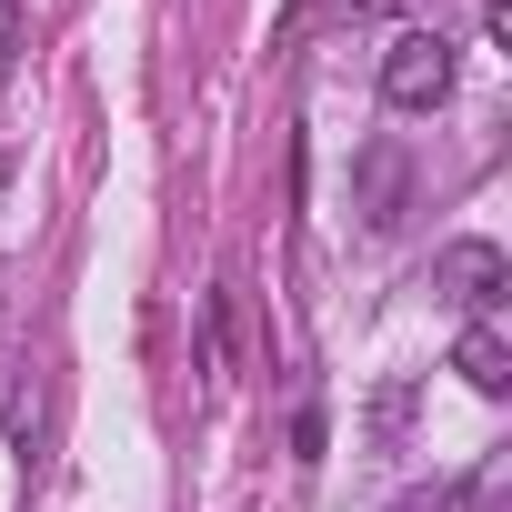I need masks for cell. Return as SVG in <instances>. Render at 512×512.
I'll list each match as a JSON object with an SVG mask.
<instances>
[{
	"instance_id": "obj_3",
	"label": "cell",
	"mask_w": 512,
	"mask_h": 512,
	"mask_svg": "<svg viewBox=\"0 0 512 512\" xmlns=\"http://www.w3.org/2000/svg\"><path fill=\"white\" fill-rule=\"evenodd\" d=\"M412 181H422V171H412V151H402V141H362V151H352V211H362V231H372V241L412 221Z\"/></svg>"
},
{
	"instance_id": "obj_2",
	"label": "cell",
	"mask_w": 512,
	"mask_h": 512,
	"mask_svg": "<svg viewBox=\"0 0 512 512\" xmlns=\"http://www.w3.org/2000/svg\"><path fill=\"white\" fill-rule=\"evenodd\" d=\"M512 292V262H502V241H442L432 251V302L442 312H462V322H492V302Z\"/></svg>"
},
{
	"instance_id": "obj_1",
	"label": "cell",
	"mask_w": 512,
	"mask_h": 512,
	"mask_svg": "<svg viewBox=\"0 0 512 512\" xmlns=\"http://www.w3.org/2000/svg\"><path fill=\"white\" fill-rule=\"evenodd\" d=\"M452 81H462V51H452L442 31H402V41L382 51V101H392L402 121L442 111V101H452Z\"/></svg>"
},
{
	"instance_id": "obj_4",
	"label": "cell",
	"mask_w": 512,
	"mask_h": 512,
	"mask_svg": "<svg viewBox=\"0 0 512 512\" xmlns=\"http://www.w3.org/2000/svg\"><path fill=\"white\" fill-rule=\"evenodd\" d=\"M452 372H462L482 402H502V392H512V342H502V322H462V342H452Z\"/></svg>"
},
{
	"instance_id": "obj_5",
	"label": "cell",
	"mask_w": 512,
	"mask_h": 512,
	"mask_svg": "<svg viewBox=\"0 0 512 512\" xmlns=\"http://www.w3.org/2000/svg\"><path fill=\"white\" fill-rule=\"evenodd\" d=\"M412 412H422V372H392V382L372 392V412H362V432H372V452H402V432H412Z\"/></svg>"
},
{
	"instance_id": "obj_6",
	"label": "cell",
	"mask_w": 512,
	"mask_h": 512,
	"mask_svg": "<svg viewBox=\"0 0 512 512\" xmlns=\"http://www.w3.org/2000/svg\"><path fill=\"white\" fill-rule=\"evenodd\" d=\"M492 492H502V472H472V482H412V492H392V512H492Z\"/></svg>"
},
{
	"instance_id": "obj_10",
	"label": "cell",
	"mask_w": 512,
	"mask_h": 512,
	"mask_svg": "<svg viewBox=\"0 0 512 512\" xmlns=\"http://www.w3.org/2000/svg\"><path fill=\"white\" fill-rule=\"evenodd\" d=\"M21 21H31V0H0V71L21 61Z\"/></svg>"
},
{
	"instance_id": "obj_11",
	"label": "cell",
	"mask_w": 512,
	"mask_h": 512,
	"mask_svg": "<svg viewBox=\"0 0 512 512\" xmlns=\"http://www.w3.org/2000/svg\"><path fill=\"white\" fill-rule=\"evenodd\" d=\"M352 11H402V0H352Z\"/></svg>"
},
{
	"instance_id": "obj_8",
	"label": "cell",
	"mask_w": 512,
	"mask_h": 512,
	"mask_svg": "<svg viewBox=\"0 0 512 512\" xmlns=\"http://www.w3.org/2000/svg\"><path fill=\"white\" fill-rule=\"evenodd\" d=\"M11 442H21V462L41 452V382L21 372V392H11Z\"/></svg>"
},
{
	"instance_id": "obj_7",
	"label": "cell",
	"mask_w": 512,
	"mask_h": 512,
	"mask_svg": "<svg viewBox=\"0 0 512 512\" xmlns=\"http://www.w3.org/2000/svg\"><path fill=\"white\" fill-rule=\"evenodd\" d=\"M221 362H231V282L201 292V382H221Z\"/></svg>"
},
{
	"instance_id": "obj_9",
	"label": "cell",
	"mask_w": 512,
	"mask_h": 512,
	"mask_svg": "<svg viewBox=\"0 0 512 512\" xmlns=\"http://www.w3.org/2000/svg\"><path fill=\"white\" fill-rule=\"evenodd\" d=\"M322 442H332V422H322V402H302L292 412V462H322Z\"/></svg>"
}]
</instances>
